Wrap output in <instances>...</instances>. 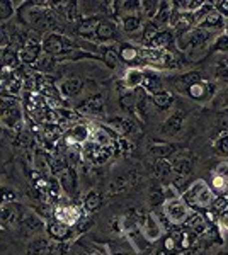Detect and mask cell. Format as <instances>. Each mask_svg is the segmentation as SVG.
Listing matches in <instances>:
<instances>
[{
	"label": "cell",
	"mask_w": 228,
	"mask_h": 255,
	"mask_svg": "<svg viewBox=\"0 0 228 255\" xmlns=\"http://www.w3.org/2000/svg\"><path fill=\"white\" fill-rule=\"evenodd\" d=\"M225 24H227V19L223 17L217 9H213L205 15V19L201 20V24L198 27H201V29H205L208 32H215V31L225 29Z\"/></svg>",
	"instance_id": "cell-10"
},
{
	"label": "cell",
	"mask_w": 228,
	"mask_h": 255,
	"mask_svg": "<svg viewBox=\"0 0 228 255\" xmlns=\"http://www.w3.org/2000/svg\"><path fill=\"white\" fill-rule=\"evenodd\" d=\"M84 85L85 84L82 79H78V77H70V79L61 82L58 90H60V96H63L65 99H73L82 92Z\"/></svg>",
	"instance_id": "cell-14"
},
{
	"label": "cell",
	"mask_w": 228,
	"mask_h": 255,
	"mask_svg": "<svg viewBox=\"0 0 228 255\" xmlns=\"http://www.w3.org/2000/svg\"><path fill=\"white\" fill-rule=\"evenodd\" d=\"M213 191L210 189L208 184L205 180H194L193 186H191L188 191L182 194V199L186 201L189 208H193L194 211H200V209H210L211 204L215 201Z\"/></svg>",
	"instance_id": "cell-2"
},
{
	"label": "cell",
	"mask_w": 228,
	"mask_h": 255,
	"mask_svg": "<svg viewBox=\"0 0 228 255\" xmlns=\"http://www.w3.org/2000/svg\"><path fill=\"white\" fill-rule=\"evenodd\" d=\"M44 138H46V141H51V143H55L58 141V139L61 138V134H63V131H61V128L58 126V125H48L46 123V126H44Z\"/></svg>",
	"instance_id": "cell-42"
},
{
	"label": "cell",
	"mask_w": 228,
	"mask_h": 255,
	"mask_svg": "<svg viewBox=\"0 0 228 255\" xmlns=\"http://www.w3.org/2000/svg\"><path fill=\"white\" fill-rule=\"evenodd\" d=\"M20 226H22L24 230H27V232L36 233V232H41V230L44 228V223H43L41 218H38V215L31 213V215H26L22 220H20Z\"/></svg>",
	"instance_id": "cell-32"
},
{
	"label": "cell",
	"mask_w": 228,
	"mask_h": 255,
	"mask_svg": "<svg viewBox=\"0 0 228 255\" xmlns=\"http://www.w3.org/2000/svg\"><path fill=\"white\" fill-rule=\"evenodd\" d=\"M116 31H118L116 22H113V20H109V19H101L97 27H95L94 38L97 41H101V43H109V41L114 39Z\"/></svg>",
	"instance_id": "cell-11"
},
{
	"label": "cell",
	"mask_w": 228,
	"mask_h": 255,
	"mask_svg": "<svg viewBox=\"0 0 228 255\" xmlns=\"http://www.w3.org/2000/svg\"><path fill=\"white\" fill-rule=\"evenodd\" d=\"M89 138H90V129H89V126H85V125H75L70 129V133L67 136L68 143H78V145L85 143Z\"/></svg>",
	"instance_id": "cell-29"
},
{
	"label": "cell",
	"mask_w": 228,
	"mask_h": 255,
	"mask_svg": "<svg viewBox=\"0 0 228 255\" xmlns=\"http://www.w3.org/2000/svg\"><path fill=\"white\" fill-rule=\"evenodd\" d=\"M41 41H36V39H27V43L24 44V48H20L17 51L19 55V61L26 65H34L36 61L39 60L41 56Z\"/></svg>",
	"instance_id": "cell-7"
},
{
	"label": "cell",
	"mask_w": 228,
	"mask_h": 255,
	"mask_svg": "<svg viewBox=\"0 0 228 255\" xmlns=\"http://www.w3.org/2000/svg\"><path fill=\"white\" fill-rule=\"evenodd\" d=\"M225 34L228 36V20H227V24H225Z\"/></svg>",
	"instance_id": "cell-58"
},
{
	"label": "cell",
	"mask_w": 228,
	"mask_h": 255,
	"mask_svg": "<svg viewBox=\"0 0 228 255\" xmlns=\"http://www.w3.org/2000/svg\"><path fill=\"white\" fill-rule=\"evenodd\" d=\"M0 134H2V128H0Z\"/></svg>",
	"instance_id": "cell-59"
},
{
	"label": "cell",
	"mask_w": 228,
	"mask_h": 255,
	"mask_svg": "<svg viewBox=\"0 0 228 255\" xmlns=\"http://www.w3.org/2000/svg\"><path fill=\"white\" fill-rule=\"evenodd\" d=\"M215 51L228 53V36L227 34H222L217 38V41H215Z\"/></svg>",
	"instance_id": "cell-51"
},
{
	"label": "cell",
	"mask_w": 228,
	"mask_h": 255,
	"mask_svg": "<svg viewBox=\"0 0 228 255\" xmlns=\"http://www.w3.org/2000/svg\"><path fill=\"white\" fill-rule=\"evenodd\" d=\"M162 211H164L165 218H167L169 223L172 226H182L191 215V208L186 204L182 196L176 197V199H171V201H165V203L162 204Z\"/></svg>",
	"instance_id": "cell-5"
},
{
	"label": "cell",
	"mask_w": 228,
	"mask_h": 255,
	"mask_svg": "<svg viewBox=\"0 0 228 255\" xmlns=\"http://www.w3.org/2000/svg\"><path fill=\"white\" fill-rule=\"evenodd\" d=\"M181 148L174 143H160V145H150L148 151L153 155L155 158H171V157H176L179 153Z\"/></svg>",
	"instance_id": "cell-20"
},
{
	"label": "cell",
	"mask_w": 228,
	"mask_h": 255,
	"mask_svg": "<svg viewBox=\"0 0 228 255\" xmlns=\"http://www.w3.org/2000/svg\"><path fill=\"white\" fill-rule=\"evenodd\" d=\"M182 125H184V114L182 113H174L172 116H169L165 119V123L162 125V134L165 136H176V134L181 133Z\"/></svg>",
	"instance_id": "cell-17"
},
{
	"label": "cell",
	"mask_w": 228,
	"mask_h": 255,
	"mask_svg": "<svg viewBox=\"0 0 228 255\" xmlns=\"http://www.w3.org/2000/svg\"><path fill=\"white\" fill-rule=\"evenodd\" d=\"M215 5H217V10L220 12V14H222L223 17L228 20V0H223V2H217Z\"/></svg>",
	"instance_id": "cell-56"
},
{
	"label": "cell",
	"mask_w": 228,
	"mask_h": 255,
	"mask_svg": "<svg viewBox=\"0 0 228 255\" xmlns=\"http://www.w3.org/2000/svg\"><path fill=\"white\" fill-rule=\"evenodd\" d=\"M174 39H176V38H174V34L171 31H167V29L159 31L155 38H153V41L150 43V48L152 49H159V51H164V49L169 48V44H171Z\"/></svg>",
	"instance_id": "cell-30"
},
{
	"label": "cell",
	"mask_w": 228,
	"mask_h": 255,
	"mask_svg": "<svg viewBox=\"0 0 228 255\" xmlns=\"http://www.w3.org/2000/svg\"><path fill=\"white\" fill-rule=\"evenodd\" d=\"M49 2H39V0H34V2H24L22 9L19 10V19L22 24L32 27V31L38 32H44L53 29V24L55 19H53L51 12L48 10Z\"/></svg>",
	"instance_id": "cell-1"
},
{
	"label": "cell",
	"mask_w": 228,
	"mask_h": 255,
	"mask_svg": "<svg viewBox=\"0 0 228 255\" xmlns=\"http://www.w3.org/2000/svg\"><path fill=\"white\" fill-rule=\"evenodd\" d=\"M215 174L228 180V162H227V160H223V162L218 163L217 168H215Z\"/></svg>",
	"instance_id": "cell-53"
},
{
	"label": "cell",
	"mask_w": 228,
	"mask_h": 255,
	"mask_svg": "<svg viewBox=\"0 0 228 255\" xmlns=\"http://www.w3.org/2000/svg\"><path fill=\"white\" fill-rule=\"evenodd\" d=\"M227 187H228V180L223 179L215 174L213 179H211V191H213L215 196H227Z\"/></svg>",
	"instance_id": "cell-39"
},
{
	"label": "cell",
	"mask_w": 228,
	"mask_h": 255,
	"mask_svg": "<svg viewBox=\"0 0 228 255\" xmlns=\"http://www.w3.org/2000/svg\"><path fill=\"white\" fill-rule=\"evenodd\" d=\"M80 111H84L87 114H99L102 113V109H104V94H92V96H89L85 99L84 102L80 104Z\"/></svg>",
	"instance_id": "cell-18"
},
{
	"label": "cell",
	"mask_w": 228,
	"mask_h": 255,
	"mask_svg": "<svg viewBox=\"0 0 228 255\" xmlns=\"http://www.w3.org/2000/svg\"><path fill=\"white\" fill-rule=\"evenodd\" d=\"M126 187H128V179H126V177H123V175H119V177H116L113 182H111L109 191L111 192H121Z\"/></svg>",
	"instance_id": "cell-49"
},
{
	"label": "cell",
	"mask_w": 228,
	"mask_h": 255,
	"mask_svg": "<svg viewBox=\"0 0 228 255\" xmlns=\"http://www.w3.org/2000/svg\"><path fill=\"white\" fill-rule=\"evenodd\" d=\"M142 235L145 237V240L148 242H155L159 240L162 235V226L159 223V220L155 218V215H147V220L142 225Z\"/></svg>",
	"instance_id": "cell-16"
},
{
	"label": "cell",
	"mask_w": 228,
	"mask_h": 255,
	"mask_svg": "<svg viewBox=\"0 0 228 255\" xmlns=\"http://www.w3.org/2000/svg\"><path fill=\"white\" fill-rule=\"evenodd\" d=\"M215 77L222 82H228V58L217 63V67H215Z\"/></svg>",
	"instance_id": "cell-47"
},
{
	"label": "cell",
	"mask_w": 228,
	"mask_h": 255,
	"mask_svg": "<svg viewBox=\"0 0 228 255\" xmlns=\"http://www.w3.org/2000/svg\"><path fill=\"white\" fill-rule=\"evenodd\" d=\"M118 255H126V254H118Z\"/></svg>",
	"instance_id": "cell-62"
},
{
	"label": "cell",
	"mask_w": 228,
	"mask_h": 255,
	"mask_svg": "<svg viewBox=\"0 0 228 255\" xmlns=\"http://www.w3.org/2000/svg\"><path fill=\"white\" fill-rule=\"evenodd\" d=\"M63 15L67 17L68 22H77V14H78V3L77 2H67L63 7Z\"/></svg>",
	"instance_id": "cell-46"
},
{
	"label": "cell",
	"mask_w": 228,
	"mask_h": 255,
	"mask_svg": "<svg viewBox=\"0 0 228 255\" xmlns=\"http://www.w3.org/2000/svg\"><path fill=\"white\" fill-rule=\"evenodd\" d=\"M203 79L200 72H191V73H186V75L179 77V79L174 80V85H176V89L179 90V92H186L188 94L189 87L193 84H196V82H200Z\"/></svg>",
	"instance_id": "cell-28"
},
{
	"label": "cell",
	"mask_w": 228,
	"mask_h": 255,
	"mask_svg": "<svg viewBox=\"0 0 228 255\" xmlns=\"http://www.w3.org/2000/svg\"><path fill=\"white\" fill-rule=\"evenodd\" d=\"M73 48H75V43L68 39L67 36L58 34V32H48L41 39V49H43L44 55L58 56L63 55V53L73 51Z\"/></svg>",
	"instance_id": "cell-4"
},
{
	"label": "cell",
	"mask_w": 228,
	"mask_h": 255,
	"mask_svg": "<svg viewBox=\"0 0 228 255\" xmlns=\"http://www.w3.org/2000/svg\"><path fill=\"white\" fill-rule=\"evenodd\" d=\"M171 237L174 238V242H176L177 245V250H188L191 249V247H194L198 244V235L194 232H191L189 228H186V226H182V228L179 230H174V232L171 233Z\"/></svg>",
	"instance_id": "cell-8"
},
{
	"label": "cell",
	"mask_w": 228,
	"mask_h": 255,
	"mask_svg": "<svg viewBox=\"0 0 228 255\" xmlns=\"http://www.w3.org/2000/svg\"><path fill=\"white\" fill-rule=\"evenodd\" d=\"M142 9H143L145 17L148 20H153L157 15V12L160 9V2H153V0H150V2H142Z\"/></svg>",
	"instance_id": "cell-45"
},
{
	"label": "cell",
	"mask_w": 228,
	"mask_h": 255,
	"mask_svg": "<svg viewBox=\"0 0 228 255\" xmlns=\"http://www.w3.org/2000/svg\"><path fill=\"white\" fill-rule=\"evenodd\" d=\"M101 203H102V196L99 194L97 191H90L89 194L85 196L84 199V209L85 213H94L101 208Z\"/></svg>",
	"instance_id": "cell-34"
},
{
	"label": "cell",
	"mask_w": 228,
	"mask_h": 255,
	"mask_svg": "<svg viewBox=\"0 0 228 255\" xmlns=\"http://www.w3.org/2000/svg\"><path fill=\"white\" fill-rule=\"evenodd\" d=\"M46 232H48L49 238H53V240H56V242H65V240H68V238L73 235L70 226L60 223V221H56V220H49L48 221V223H46Z\"/></svg>",
	"instance_id": "cell-13"
},
{
	"label": "cell",
	"mask_w": 228,
	"mask_h": 255,
	"mask_svg": "<svg viewBox=\"0 0 228 255\" xmlns=\"http://www.w3.org/2000/svg\"><path fill=\"white\" fill-rule=\"evenodd\" d=\"M210 38L211 32L201 29V27H184V29H179V32H177L176 43L181 51H189V49L205 46Z\"/></svg>",
	"instance_id": "cell-3"
},
{
	"label": "cell",
	"mask_w": 228,
	"mask_h": 255,
	"mask_svg": "<svg viewBox=\"0 0 228 255\" xmlns=\"http://www.w3.org/2000/svg\"><path fill=\"white\" fill-rule=\"evenodd\" d=\"M121 26H123V29L126 32H130V34L138 32V31H143V20H142L140 12H136V14L121 15Z\"/></svg>",
	"instance_id": "cell-23"
},
{
	"label": "cell",
	"mask_w": 228,
	"mask_h": 255,
	"mask_svg": "<svg viewBox=\"0 0 228 255\" xmlns=\"http://www.w3.org/2000/svg\"><path fill=\"white\" fill-rule=\"evenodd\" d=\"M215 146H217V150L220 151V153L228 155V133L220 134L218 139L215 141Z\"/></svg>",
	"instance_id": "cell-50"
},
{
	"label": "cell",
	"mask_w": 228,
	"mask_h": 255,
	"mask_svg": "<svg viewBox=\"0 0 228 255\" xmlns=\"http://www.w3.org/2000/svg\"><path fill=\"white\" fill-rule=\"evenodd\" d=\"M148 203H150L152 208H159L165 203L164 197V187L159 186V184H153L150 187V192H148Z\"/></svg>",
	"instance_id": "cell-35"
},
{
	"label": "cell",
	"mask_w": 228,
	"mask_h": 255,
	"mask_svg": "<svg viewBox=\"0 0 228 255\" xmlns=\"http://www.w3.org/2000/svg\"><path fill=\"white\" fill-rule=\"evenodd\" d=\"M48 240H34L31 244V247H29V254L32 255H41L43 252H46L48 250Z\"/></svg>",
	"instance_id": "cell-48"
},
{
	"label": "cell",
	"mask_w": 228,
	"mask_h": 255,
	"mask_svg": "<svg viewBox=\"0 0 228 255\" xmlns=\"http://www.w3.org/2000/svg\"><path fill=\"white\" fill-rule=\"evenodd\" d=\"M118 55H119V61H124V63H136L142 56V51L138 48H135L133 44L124 43L118 48Z\"/></svg>",
	"instance_id": "cell-24"
},
{
	"label": "cell",
	"mask_w": 228,
	"mask_h": 255,
	"mask_svg": "<svg viewBox=\"0 0 228 255\" xmlns=\"http://www.w3.org/2000/svg\"><path fill=\"white\" fill-rule=\"evenodd\" d=\"M182 226L189 228L191 232H194L198 237H200V235H205V233H208V230H210L208 220H206V218L203 216L200 211H191L189 218L186 220V223L182 225Z\"/></svg>",
	"instance_id": "cell-12"
},
{
	"label": "cell",
	"mask_w": 228,
	"mask_h": 255,
	"mask_svg": "<svg viewBox=\"0 0 228 255\" xmlns=\"http://www.w3.org/2000/svg\"><path fill=\"white\" fill-rule=\"evenodd\" d=\"M164 249L167 250V252H177V245H176V242H174V238L169 235V237H165V240H164Z\"/></svg>",
	"instance_id": "cell-55"
},
{
	"label": "cell",
	"mask_w": 228,
	"mask_h": 255,
	"mask_svg": "<svg viewBox=\"0 0 228 255\" xmlns=\"http://www.w3.org/2000/svg\"><path fill=\"white\" fill-rule=\"evenodd\" d=\"M211 90H213V85L210 84V82H206V80H200V82H196V84H193L189 87L188 90V96L189 97H193V99H196V101H203V99H206L208 96H211Z\"/></svg>",
	"instance_id": "cell-22"
},
{
	"label": "cell",
	"mask_w": 228,
	"mask_h": 255,
	"mask_svg": "<svg viewBox=\"0 0 228 255\" xmlns=\"http://www.w3.org/2000/svg\"><path fill=\"white\" fill-rule=\"evenodd\" d=\"M15 5H17V2L0 0V26H2V22H7L15 14Z\"/></svg>",
	"instance_id": "cell-37"
},
{
	"label": "cell",
	"mask_w": 228,
	"mask_h": 255,
	"mask_svg": "<svg viewBox=\"0 0 228 255\" xmlns=\"http://www.w3.org/2000/svg\"><path fill=\"white\" fill-rule=\"evenodd\" d=\"M2 63H3V67H10V68H14V67H17V63H19V55H17V51H14V49H9V48H5V49H2Z\"/></svg>",
	"instance_id": "cell-41"
},
{
	"label": "cell",
	"mask_w": 228,
	"mask_h": 255,
	"mask_svg": "<svg viewBox=\"0 0 228 255\" xmlns=\"http://www.w3.org/2000/svg\"><path fill=\"white\" fill-rule=\"evenodd\" d=\"M55 63H56V60H55V56H51V55H41L39 56V60L34 63V67L39 70V72H51V70H55Z\"/></svg>",
	"instance_id": "cell-40"
},
{
	"label": "cell",
	"mask_w": 228,
	"mask_h": 255,
	"mask_svg": "<svg viewBox=\"0 0 228 255\" xmlns=\"http://www.w3.org/2000/svg\"><path fill=\"white\" fill-rule=\"evenodd\" d=\"M111 126L116 128L121 134H131L136 129L133 121L130 118H114V121H111Z\"/></svg>",
	"instance_id": "cell-36"
},
{
	"label": "cell",
	"mask_w": 228,
	"mask_h": 255,
	"mask_svg": "<svg viewBox=\"0 0 228 255\" xmlns=\"http://www.w3.org/2000/svg\"><path fill=\"white\" fill-rule=\"evenodd\" d=\"M227 196H228V187H227Z\"/></svg>",
	"instance_id": "cell-61"
},
{
	"label": "cell",
	"mask_w": 228,
	"mask_h": 255,
	"mask_svg": "<svg viewBox=\"0 0 228 255\" xmlns=\"http://www.w3.org/2000/svg\"><path fill=\"white\" fill-rule=\"evenodd\" d=\"M82 255H90V254H82Z\"/></svg>",
	"instance_id": "cell-60"
},
{
	"label": "cell",
	"mask_w": 228,
	"mask_h": 255,
	"mask_svg": "<svg viewBox=\"0 0 228 255\" xmlns=\"http://www.w3.org/2000/svg\"><path fill=\"white\" fill-rule=\"evenodd\" d=\"M58 182H60V189L67 196H75L77 192V172L72 167H65L63 170L58 174Z\"/></svg>",
	"instance_id": "cell-9"
},
{
	"label": "cell",
	"mask_w": 228,
	"mask_h": 255,
	"mask_svg": "<svg viewBox=\"0 0 228 255\" xmlns=\"http://www.w3.org/2000/svg\"><path fill=\"white\" fill-rule=\"evenodd\" d=\"M203 254H205V247H203L200 242H198V244L194 245V247H191V249L184 250V254H182V255H203Z\"/></svg>",
	"instance_id": "cell-54"
},
{
	"label": "cell",
	"mask_w": 228,
	"mask_h": 255,
	"mask_svg": "<svg viewBox=\"0 0 228 255\" xmlns=\"http://www.w3.org/2000/svg\"><path fill=\"white\" fill-rule=\"evenodd\" d=\"M82 218L80 211L72 206V204H63V206H58L53 209V220L60 221V223L67 225V226H75L78 223V220Z\"/></svg>",
	"instance_id": "cell-6"
},
{
	"label": "cell",
	"mask_w": 228,
	"mask_h": 255,
	"mask_svg": "<svg viewBox=\"0 0 228 255\" xmlns=\"http://www.w3.org/2000/svg\"><path fill=\"white\" fill-rule=\"evenodd\" d=\"M17 199V192L10 187H0V206H5V204H12Z\"/></svg>",
	"instance_id": "cell-44"
},
{
	"label": "cell",
	"mask_w": 228,
	"mask_h": 255,
	"mask_svg": "<svg viewBox=\"0 0 228 255\" xmlns=\"http://www.w3.org/2000/svg\"><path fill=\"white\" fill-rule=\"evenodd\" d=\"M34 167L41 175L51 174V158L43 155L41 151H38V153H36V160H34Z\"/></svg>",
	"instance_id": "cell-38"
},
{
	"label": "cell",
	"mask_w": 228,
	"mask_h": 255,
	"mask_svg": "<svg viewBox=\"0 0 228 255\" xmlns=\"http://www.w3.org/2000/svg\"><path fill=\"white\" fill-rule=\"evenodd\" d=\"M124 84H126V87L128 89H140V87H143V82H145V73L142 72V70H138V68H130L126 73H124Z\"/></svg>",
	"instance_id": "cell-26"
},
{
	"label": "cell",
	"mask_w": 228,
	"mask_h": 255,
	"mask_svg": "<svg viewBox=\"0 0 228 255\" xmlns=\"http://www.w3.org/2000/svg\"><path fill=\"white\" fill-rule=\"evenodd\" d=\"M152 168H153V174L159 177V179H167V177L174 172L172 162H169L167 158H155Z\"/></svg>",
	"instance_id": "cell-33"
},
{
	"label": "cell",
	"mask_w": 228,
	"mask_h": 255,
	"mask_svg": "<svg viewBox=\"0 0 228 255\" xmlns=\"http://www.w3.org/2000/svg\"><path fill=\"white\" fill-rule=\"evenodd\" d=\"M167 254H169V252H167L165 249H160L159 252H157V255H167Z\"/></svg>",
	"instance_id": "cell-57"
},
{
	"label": "cell",
	"mask_w": 228,
	"mask_h": 255,
	"mask_svg": "<svg viewBox=\"0 0 228 255\" xmlns=\"http://www.w3.org/2000/svg\"><path fill=\"white\" fill-rule=\"evenodd\" d=\"M152 104H153V108H157L159 111L171 109L172 104H174L172 92H169V90L162 89L160 92H157V94H153V96H152Z\"/></svg>",
	"instance_id": "cell-25"
},
{
	"label": "cell",
	"mask_w": 228,
	"mask_h": 255,
	"mask_svg": "<svg viewBox=\"0 0 228 255\" xmlns=\"http://www.w3.org/2000/svg\"><path fill=\"white\" fill-rule=\"evenodd\" d=\"M99 17H89V19H84L77 24V34H80L82 38H87V39H94V32H95V27L99 24Z\"/></svg>",
	"instance_id": "cell-27"
},
{
	"label": "cell",
	"mask_w": 228,
	"mask_h": 255,
	"mask_svg": "<svg viewBox=\"0 0 228 255\" xmlns=\"http://www.w3.org/2000/svg\"><path fill=\"white\" fill-rule=\"evenodd\" d=\"M19 209L12 204H5V206H0V230H5L7 226L15 225L20 221V216L17 215Z\"/></svg>",
	"instance_id": "cell-19"
},
{
	"label": "cell",
	"mask_w": 228,
	"mask_h": 255,
	"mask_svg": "<svg viewBox=\"0 0 228 255\" xmlns=\"http://www.w3.org/2000/svg\"><path fill=\"white\" fill-rule=\"evenodd\" d=\"M172 162V170L177 175H189L194 167V158L191 153H177Z\"/></svg>",
	"instance_id": "cell-15"
},
{
	"label": "cell",
	"mask_w": 228,
	"mask_h": 255,
	"mask_svg": "<svg viewBox=\"0 0 228 255\" xmlns=\"http://www.w3.org/2000/svg\"><path fill=\"white\" fill-rule=\"evenodd\" d=\"M10 44V38H9V32H7L5 29V26H0V48H3L5 49L7 46Z\"/></svg>",
	"instance_id": "cell-52"
},
{
	"label": "cell",
	"mask_w": 228,
	"mask_h": 255,
	"mask_svg": "<svg viewBox=\"0 0 228 255\" xmlns=\"http://www.w3.org/2000/svg\"><path fill=\"white\" fill-rule=\"evenodd\" d=\"M176 12L174 9V2H160V9L157 12L155 19L152 20L157 27L159 26H169L172 20V14Z\"/></svg>",
	"instance_id": "cell-21"
},
{
	"label": "cell",
	"mask_w": 228,
	"mask_h": 255,
	"mask_svg": "<svg viewBox=\"0 0 228 255\" xmlns=\"http://www.w3.org/2000/svg\"><path fill=\"white\" fill-rule=\"evenodd\" d=\"M119 102L126 111H135L136 109V97H135V90H126L121 97H119Z\"/></svg>",
	"instance_id": "cell-43"
},
{
	"label": "cell",
	"mask_w": 228,
	"mask_h": 255,
	"mask_svg": "<svg viewBox=\"0 0 228 255\" xmlns=\"http://www.w3.org/2000/svg\"><path fill=\"white\" fill-rule=\"evenodd\" d=\"M99 53H101V60L104 61L109 68H116L119 63V55L118 49L114 46H101L99 48Z\"/></svg>",
	"instance_id": "cell-31"
}]
</instances>
